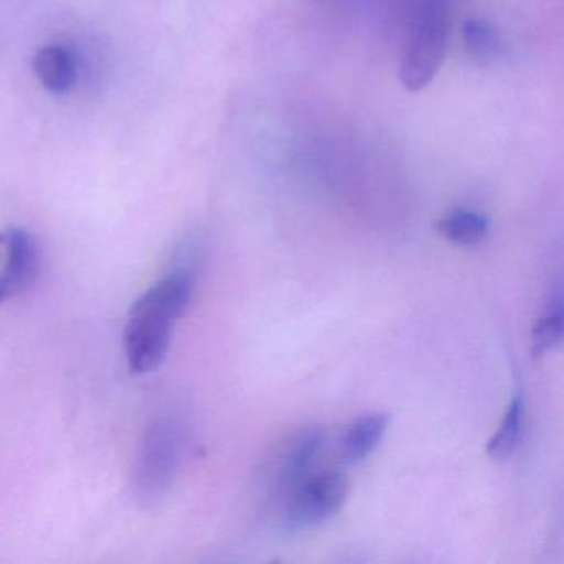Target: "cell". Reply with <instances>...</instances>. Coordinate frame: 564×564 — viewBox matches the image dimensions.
<instances>
[{"label": "cell", "mask_w": 564, "mask_h": 564, "mask_svg": "<svg viewBox=\"0 0 564 564\" xmlns=\"http://www.w3.org/2000/svg\"><path fill=\"white\" fill-rule=\"evenodd\" d=\"M193 292V273L180 269L134 302L124 332V351L131 371L147 375L160 368L170 349L173 323L186 312Z\"/></svg>", "instance_id": "6da1fadb"}, {"label": "cell", "mask_w": 564, "mask_h": 564, "mask_svg": "<svg viewBox=\"0 0 564 564\" xmlns=\"http://www.w3.org/2000/svg\"><path fill=\"white\" fill-rule=\"evenodd\" d=\"M451 32V0H415L399 82L411 94L424 90L444 65Z\"/></svg>", "instance_id": "7a4b0ae2"}, {"label": "cell", "mask_w": 564, "mask_h": 564, "mask_svg": "<svg viewBox=\"0 0 564 564\" xmlns=\"http://www.w3.org/2000/svg\"><path fill=\"white\" fill-rule=\"evenodd\" d=\"M348 488V478L339 471L310 475L290 490L292 497L286 505V528L303 530L329 520L345 505Z\"/></svg>", "instance_id": "3957f363"}, {"label": "cell", "mask_w": 564, "mask_h": 564, "mask_svg": "<svg viewBox=\"0 0 564 564\" xmlns=\"http://www.w3.org/2000/svg\"><path fill=\"white\" fill-rule=\"evenodd\" d=\"M39 262L37 243L31 234L19 227L0 232V305L31 285Z\"/></svg>", "instance_id": "277c9868"}, {"label": "cell", "mask_w": 564, "mask_h": 564, "mask_svg": "<svg viewBox=\"0 0 564 564\" xmlns=\"http://www.w3.org/2000/svg\"><path fill=\"white\" fill-rule=\"evenodd\" d=\"M323 444H325V435L315 427L306 429L293 438L280 465V481L283 487L292 490L300 481L313 474V468L322 455Z\"/></svg>", "instance_id": "5b68a950"}, {"label": "cell", "mask_w": 564, "mask_h": 564, "mask_svg": "<svg viewBox=\"0 0 564 564\" xmlns=\"http://www.w3.org/2000/svg\"><path fill=\"white\" fill-rule=\"evenodd\" d=\"M462 35L468 55L480 67L497 68L507 61V41L491 22L468 19L462 28Z\"/></svg>", "instance_id": "8992f818"}, {"label": "cell", "mask_w": 564, "mask_h": 564, "mask_svg": "<svg viewBox=\"0 0 564 564\" xmlns=\"http://www.w3.org/2000/svg\"><path fill=\"white\" fill-rule=\"evenodd\" d=\"M34 72L45 90L54 95L70 91L78 75L74 55L61 45L41 48L34 57Z\"/></svg>", "instance_id": "52a82bcc"}, {"label": "cell", "mask_w": 564, "mask_h": 564, "mask_svg": "<svg viewBox=\"0 0 564 564\" xmlns=\"http://www.w3.org/2000/svg\"><path fill=\"white\" fill-rule=\"evenodd\" d=\"M389 415L371 414L356 421L343 438V457L346 460H362L368 457L388 431Z\"/></svg>", "instance_id": "ba28073f"}, {"label": "cell", "mask_w": 564, "mask_h": 564, "mask_svg": "<svg viewBox=\"0 0 564 564\" xmlns=\"http://www.w3.org/2000/svg\"><path fill=\"white\" fill-rule=\"evenodd\" d=\"M488 223L487 216L468 209H455L447 216L442 217L437 229L445 239L458 246H475L487 236Z\"/></svg>", "instance_id": "9c48e42d"}, {"label": "cell", "mask_w": 564, "mask_h": 564, "mask_svg": "<svg viewBox=\"0 0 564 564\" xmlns=\"http://www.w3.org/2000/svg\"><path fill=\"white\" fill-rule=\"evenodd\" d=\"M523 399L518 394L511 399L500 429L495 432L494 437L488 442L487 451L491 458H495V460H503V458L510 457V455L517 451L521 437H523Z\"/></svg>", "instance_id": "30bf717a"}, {"label": "cell", "mask_w": 564, "mask_h": 564, "mask_svg": "<svg viewBox=\"0 0 564 564\" xmlns=\"http://www.w3.org/2000/svg\"><path fill=\"white\" fill-rule=\"evenodd\" d=\"M563 308H561V303H557L554 308L547 312V315L534 323L533 332H531L533 355L538 358V356H543L544 352L560 345L561 338H563Z\"/></svg>", "instance_id": "8fae6325"}]
</instances>
